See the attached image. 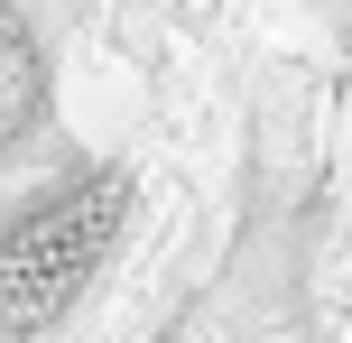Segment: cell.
<instances>
[{
	"mask_svg": "<svg viewBox=\"0 0 352 343\" xmlns=\"http://www.w3.org/2000/svg\"><path fill=\"white\" fill-rule=\"evenodd\" d=\"M130 214V177L121 167H84L65 177L56 195H37L28 214L0 232V343H28L47 334L74 297L93 288V269L111 260Z\"/></svg>",
	"mask_w": 352,
	"mask_h": 343,
	"instance_id": "6da1fadb",
	"label": "cell"
},
{
	"mask_svg": "<svg viewBox=\"0 0 352 343\" xmlns=\"http://www.w3.org/2000/svg\"><path fill=\"white\" fill-rule=\"evenodd\" d=\"M37 121H47V47L28 37L19 0H0V148L28 140Z\"/></svg>",
	"mask_w": 352,
	"mask_h": 343,
	"instance_id": "7a4b0ae2",
	"label": "cell"
}]
</instances>
